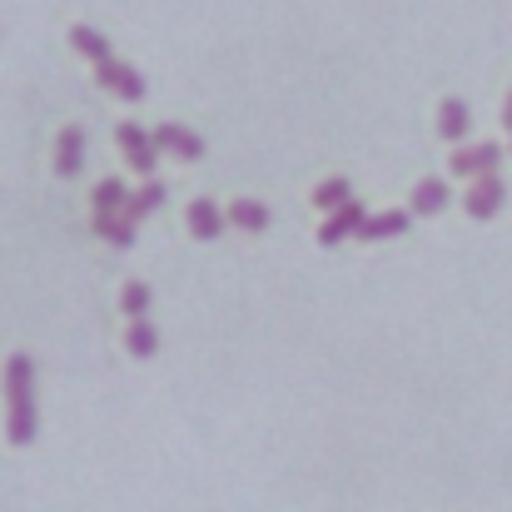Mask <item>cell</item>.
<instances>
[{"label": "cell", "mask_w": 512, "mask_h": 512, "mask_svg": "<svg viewBox=\"0 0 512 512\" xmlns=\"http://www.w3.org/2000/svg\"><path fill=\"white\" fill-rule=\"evenodd\" d=\"M35 358L30 353H10L5 358V438L15 448L35 443Z\"/></svg>", "instance_id": "6da1fadb"}, {"label": "cell", "mask_w": 512, "mask_h": 512, "mask_svg": "<svg viewBox=\"0 0 512 512\" xmlns=\"http://www.w3.org/2000/svg\"><path fill=\"white\" fill-rule=\"evenodd\" d=\"M115 145L125 150V160H130V170L145 174V179H155V165H160V150H155V140H150V130L145 125H120L115 130Z\"/></svg>", "instance_id": "7a4b0ae2"}, {"label": "cell", "mask_w": 512, "mask_h": 512, "mask_svg": "<svg viewBox=\"0 0 512 512\" xmlns=\"http://www.w3.org/2000/svg\"><path fill=\"white\" fill-rule=\"evenodd\" d=\"M503 165V145L498 140H483V145H458L453 150V160H448V170L458 174V179H483V174H498Z\"/></svg>", "instance_id": "3957f363"}, {"label": "cell", "mask_w": 512, "mask_h": 512, "mask_svg": "<svg viewBox=\"0 0 512 512\" xmlns=\"http://www.w3.org/2000/svg\"><path fill=\"white\" fill-rule=\"evenodd\" d=\"M95 85H105L110 95H125V100H145V75L125 60H105L95 65Z\"/></svg>", "instance_id": "277c9868"}, {"label": "cell", "mask_w": 512, "mask_h": 512, "mask_svg": "<svg viewBox=\"0 0 512 512\" xmlns=\"http://www.w3.org/2000/svg\"><path fill=\"white\" fill-rule=\"evenodd\" d=\"M503 199H508V184H503L498 174H483V179H473V189L463 194V209H468L473 219H493V214L503 209Z\"/></svg>", "instance_id": "5b68a950"}, {"label": "cell", "mask_w": 512, "mask_h": 512, "mask_svg": "<svg viewBox=\"0 0 512 512\" xmlns=\"http://www.w3.org/2000/svg\"><path fill=\"white\" fill-rule=\"evenodd\" d=\"M150 140H155V150H165V155H179V160H204V140L189 130V125H155L150 130Z\"/></svg>", "instance_id": "8992f818"}, {"label": "cell", "mask_w": 512, "mask_h": 512, "mask_svg": "<svg viewBox=\"0 0 512 512\" xmlns=\"http://www.w3.org/2000/svg\"><path fill=\"white\" fill-rule=\"evenodd\" d=\"M184 224H189V234H194V239H204V244H209V239H219V234L229 229V214H224L214 199H194V204H189V214H184Z\"/></svg>", "instance_id": "52a82bcc"}, {"label": "cell", "mask_w": 512, "mask_h": 512, "mask_svg": "<svg viewBox=\"0 0 512 512\" xmlns=\"http://www.w3.org/2000/svg\"><path fill=\"white\" fill-rule=\"evenodd\" d=\"M363 219H368V209H363L358 199L339 204V209L324 219V229H319V244H343L348 234H358V229H363Z\"/></svg>", "instance_id": "ba28073f"}, {"label": "cell", "mask_w": 512, "mask_h": 512, "mask_svg": "<svg viewBox=\"0 0 512 512\" xmlns=\"http://www.w3.org/2000/svg\"><path fill=\"white\" fill-rule=\"evenodd\" d=\"M468 130H473V110H468V100L448 95V100L438 105V135H443L448 145H463Z\"/></svg>", "instance_id": "9c48e42d"}, {"label": "cell", "mask_w": 512, "mask_h": 512, "mask_svg": "<svg viewBox=\"0 0 512 512\" xmlns=\"http://www.w3.org/2000/svg\"><path fill=\"white\" fill-rule=\"evenodd\" d=\"M448 204H453V189H448V179L428 174V179H418V184H413V199H408V209H413V214H443Z\"/></svg>", "instance_id": "30bf717a"}, {"label": "cell", "mask_w": 512, "mask_h": 512, "mask_svg": "<svg viewBox=\"0 0 512 512\" xmlns=\"http://www.w3.org/2000/svg\"><path fill=\"white\" fill-rule=\"evenodd\" d=\"M408 224H413V209H383V214H368V219H363L358 239H368V244L398 239V234H408Z\"/></svg>", "instance_id": "8fae6325"}, {"label": "cell", "mask_w": 512, "mask_h": 512, "mask_svg": "<svg viewBox=\"0 0 512 512\" xmlns=\"http://www.w3.org/2000/svg\"><path fill=\"white\" fill-rule=\"evenodd\" d=\"M85 165V130L80 125H65L60 135H55V174H80Z\"/></svg>", "instance_id": "7c38bea8"}, {"label": "cell", "mask_w": 512, "mask_h": 512, "mask_svg": "<svg viewBox=\"0 0 512 512\" xmlns=\"http://www.w3.org/2000/svg\"><path fill=\"white\" fill-rule=\"evenodd\" d=\"M224 214H229V224H234V229H244V234H264V229L274 224V214H269V204H264V199H234Z\"/></svg>", "instance_id": "4fadbf2b"}, {"label": "cell", "mask_w": 512, "mask_h": 512, "mask_svg": "<svg viewBox=\"0 0 512 512\" xmlns=\"http://www.w3.org/2000/svg\"><path fill=\"white\" fill-rule=\"evenodd\" d=\"M160 204H165V184H160V179H145V184L125 199V219H135V224H140V219H150Z\"/></svg>", "instance_id": "5bb4252c"}, {"label": "cell", "mask_w": 512, "mask_h": 512, "mask_svg": "<svg viewBox=\"0 0 512 512\" xmlns=\"http://www.w3.org/2000/svg\"><path fill=\"white\" fill-rule=\"evenodd\" d=\"M70 45L85 55V60H95V65H105V60H115V50H110V40L100 35V30H90V25H70Z\"/></svg>", "instance_id": "9a60e30c"}, {"label": "cell", "mask_w": 512, "mask_h": 512, "mask_svg": "<svg viewBox=\"0 0 512 512\" xmlns=\"http://www.w3.org/2000/svg\"><path fill=\"white\" fill-rule=\"evenodd\" d=\"M125 348H130L135 358H155V353H160V329H155L150 319H130V324H125Z\"/></svg>", "instance_id": "2e32d148"}, {"label": "cell", "mask_w": 512, "mask_h": 512, "mask_svg": "<svg viewBox=\"0 0 512 512\" xmlns=\"http://www.w3.org/2000/svg\"><path fill=\"white\" fill-rule=\"evenodd\" d=\"M125 199H130V194H125L120 179H100V184H95V199H90V204H95V219H115V214H125Z\"/></svg>", "instance_id": "e0dca14e"}, {"label": "cell", "mask_w": 512, "mask_h": 512, "mask_svg": "<svg viewBox=\"0 0 512 512\" xmlns=\"http://www.w3.org/2000/svg\"><path fill=\"white\" fill-rule=\"evenodd\" d=\"M90 229H95L100 239H110L115 249H130V244H135V219H125V214H115V219H90Z\"/></svg>", "instance_id": "ac0fdd59"}, {"label": "cell", "mask_w": 512, "mask_h": 512, "mask_svg": "<svg viewBox=\"0 0 512 512\" xmlns=\"http://www.w3.org/2000/svg\"><path fill=\"white\" fill-rule=\"evenodd\" d=\"M348 199H353V184H348L343 174H334V179H324V184L314 189V209H329V214H334L339 204H348Z\"/></svg>", "instance_id": "d6986e66"}, {"label": "cell", "mask_w": 512, "mask_h": 512, "mask_svg": "<svg viewBox=\"0 0 512 512\" xmlns=\"http://www.w3.org/2000/svg\"><path fill=\"white\" fill-rule=\"evenodd\" d=\"M150 299H155V294H150V284H140V279L120 289V309H125L130 319H145V314H150Z\"/></svg>", "instance_id": "ffe728a7"}, {"label": "cell", "mask_w": 512, "mask_h": 512, "mask_svg": "<svg viewBox=\"0 0 512 512\" xmlns=\"http://www.w3.org/2000/svg\"><path fill=\"white\" fill-rule=\"evenodd\" d=\"M503 130L512 135V90H508V100H503Z\"/></svg>", "instance_id": "44dd1931"}]
</instances>
